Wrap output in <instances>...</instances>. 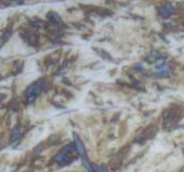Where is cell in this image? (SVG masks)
Wrapping results in <instances>:
<instances>
[{
	"mask_svg": "<svg viewBox=\"0 0 184 172\" xmlns=\"http://www.w3.org/2000/svg\"><path fill=\"white\" fill-rule=\"evenodd\" d=\"M45 87V80L41 79L38 80L37 82H35L34 84H31L27 88L26 91V99L28 102H32L39 95L41 94V91L44 89Z\"/></svg>",
	"mask_w": 184,
	"mask_h": 172,
	"instance_id": "6da1fadb",
	"label": "cell"
},
{
	"mask_svg": "<svg viewBox=\"0 0 184 172\" xmlns=\"http://www.w3.org/2000/svg\"><path fill=\"white\" fill-rule=\"evenodd\" d=\"M74 159L73 157V146H68L63 149V151L56 156V160L60 162H66V164H70L72 160Z\"/></svg>",
	"mask_w": 184,
	"mask_h": 172,
	"instance_id": "7a4b0ae2",
	"label": "cell"
}]
</instances>
